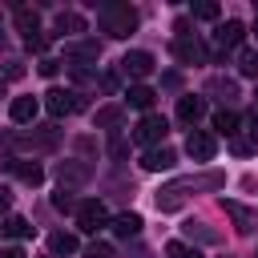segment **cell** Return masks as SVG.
<instances>
[{
    "label": "cell",
    "instance_id": "cell-1",
    "mask_svg": "<svg viewBox=\"0 0 258 258\" xmlns=\"http://www.w3.org/2000/svg\"><path fill=\"white\" fill-rule=\"evenodd\" d=\"M97 24H101V32H105V36H117V40H125V36L137 28V12H133L129 4H117V0H109V4H101V8H97Z\"/></svg>",
    "mask_w": 258,
    "mask_h": 258
},
{
    "label": "cell",
    "instance_id": "cell-2",
    "mask_svg": "<svg viewBox=\"0 0 258 258\" xmlns=\"http://www.w3.org/2000/svg\"><path fill=\"white\" fill-rule=\"evenodd\" d=\"M198 185H210V189H218V185H222V173L185 177V181H173V185H165V189L157 194V210H177V206H181V198H185V189H198Z\"/></svg>",
    "mask_w": 258,
    "mask_h": 258
},
{
    "label": "cell",
    "instance_id": "cell-3",
    "mask_svg": "<svg viewBox=\"0 0 258 258\" xmlns=\"http://www.w3.org/2000/svg\"><path fill=\"white\" fill-rule=\"evenodd\" d=\"M56 141H60L56 125H40V129H32V133H12V137H8V145H24V149H52Z\"/></svg>",
    "mask_w": 258,
    "mask_h": 258
},
{
    "label": "cell",
    "instance_id": "cell-4",
    "mask_svg": "<svg viewBox=\"0 0 258 258\" xmlns=\"http://www.w3.org/2000/svg\"><path fill=\"white\" fill-rule=\"evenodd\" d=\"M77 226L81 230H89V234H97V230H105L109 226V210H105V202H81L77 206Z\"/></svg>",
    "mask_w": 258,
    "mask_h": 258
},
{
    "label": "cell",
    "instance_id": "cell-5",
    "mask_svg": "<svg viewBox=\"0 0 258 258\" xmlns=\"http://www.w3.org/2000/svg\"><path fill=\"white\" fill-rule=\"evenodd\" d=\"M165 117H157V113H145L141 121H137V129H133V141L137 145H157L161 137H165Z\"/></svg>",
    "mask_w": 258,
    "mask_h": 258
},
{
    "label": "cell",
    "instance_id": "cell-6",
    "mask_svg": "<svg viewBox=\"0 0 258 258\" xmlns=\"http://www.w3.org/2000/svg\"><path fill=\"white\" fill-rule=\"evenodd\" d=\"M185 153H189L194 161H210V157L218 153L214 133H206V129H189V137H185Z\"/></svg>",
    "mask_w": 258,
    "mask_h": 258
},
{
    "label": "cell",
    "instance_id": "cell-7",
    "mask_svg": "<svg viewBox=\"0 0 258 258\" xmlns=\"http://www.w3.org/2000/svg\"><path fill=\"white\" fill-rule=\"evenodd\" d=\"M44 105H48L52 117H64V113H77L85 101H81L77 93H69V89H48V93H44Z\"/></svg>",
    "mask_w": 258,
    "mask_h": 258
},
{
    "label": "cell",
    "instance_id": "cell-8",
    "mask_svg": "<svg viewBox=\"0 0 258 258\" xmlns=\"http://www.w3.org/2000/svg\"><path fill=\"white\" fill-rule=\"evenodd\" d=\"M173 56H177L181 64H198V60H206V48H202L198 36L181 32V36H173Z\"/></svg>",
    "mask_w": 258,
    "mask_h": 258
},
{
    "label": "cell",
    "instance_id": "cell-9",
    "mask_svg": "<svg viewBox=\"0 0 258 258\" xmlns=\"http://www.w3.org/2000/svg\"><path fill=\"white\" fill-rule=\"evenodd\" d=\"M121 73H125V77H133V81H141V77H149V73H153V56H149V52H141V48L125 52V56H121Z\"/></svg>",
    "mask_w": 258,
    "mask_h": 258
},
{
    "label": "cell",
    "instance_id": "cell-10",
    "mask_svg": "<svg viewBox=\"0 0 258 258\" xmlns=\"http://www.w3.org/2000/svg\"><path fill=\"white\" fill-rule=\"evenodd\" d=\"M242 36H246V24H242V20H226V24L214 28V44H218L222 52H226V48H238Z\"/></svg>",
    "mask_w": 258,
    "mask_h": 258
},
{
    "label": "cell",
    "instance_id": "cell-11",
    "mask_svg": "<svg viewBox=\"0 0 258 258\" xmlns=\"http://www.w3.org/2000/svg\"><path fill=\"white\" fill-rule=\"evenodd\" d=\"M4 169H12L24 185H40V181H44V169H40L36 161H4Z\"/></svg>",
    "mask_w": 258,
    "mask_h": 258
},
{
    "label": "cell",
    "instance_id": "cell-12",
    "mask_svg": "<svg viewBox=\"0 0 258 258\" xmlns=\"http://www.w3.org/2000/svg\"><path fill=\"white\" fill-rule=\"evenodd\" d=\"M8 113H12L16 125H32V121H36V97H16V101L8 105Z\"/></svg>",
    "mask_w": 258,
    "mask_h": 258
},
{
    "label": "cell",
    "instance_id": "cell-13",
    "mask_svg": "<svg viewBox=\"0 0 258 258\" xmlns=\"http://www.w3.org/2000/svg\"><path fill=\"white\" fill-rule=\"evenodd\" d=\"M173 149H165V145H157V149H149L145 157H141V165L145 169H153V173H161V169H173Z\"/></svg>",
    "mask_w": 258,
    "mask_h": 258
},
{
    "label": "cell",
    "instance_id": "cell-14",
    "mask_svg": "<svg viewBox=\"0 0 258 258\" xmlns=\"http://www.w3.org/2000/svg\"><path fill=\"white\" fill-rule=\"evenodd\" d=\"M64 56L69 60H97L101 56V44L97 40H73V44H64Z\"/></svg>",
    "mask_w": 258,
    "mask_h": 258
},
{
    "label": "cell",
    "instance_id": "cell-15",
    "mask_svg": "<svg viewBox=\"0 0 258 258\" xmlns=\"http://www.w3.org/2000/svg\"><path fill=\"white\" fill-rule=\"evenodd\" d=\"M202 113H206V101H202V97H181V101H177V121H181V125H194Z\"/></svg>",
    "mask_w": 258,
    "mask_h": 258
},
{
    "label": "cell",
    "instance_id": "cell-16",
    "mask_svg": "<svg viewBox=\"0 0 258 258\" xmlns=\"http://www.w3.org/2000/svg\"><path fill=\"white\" fill-rule=\"evenodd\" d=\"M56 177H60V189H69V185H81V181L89 177V169L77 165V161H60V165H56Z\"/></svg>",
    "mask_w": 258,
    "mask_h": 258
},
{
    "label": "cell",
    "instance_id": "cell-17",
    "mask_svg": "<svg viewBox=\"0 0 258 258\" xmlns=\"http://www.w3.org/2000/svg\"><path fill=\"white\" fill-rule=\"evenodd\" d=\"M109 226H113V234H117V238H137V230H141V218L125 210V214H117Z\"/></svg>",
    "mask_w": 258,
    "mask_h": 258
},
{
    "label": "cell",
    "instance_id": "cell-18",
    "mask_svg": "<svg viewBox=\"0 0 258 258\" xmlns=\"http://www.w3.org/2000/svg\"><path fill=\"white\" fill-rule=\"evenodd\" d=\"M16 28L24 32V40L40 36V20H36V12H32V8H16Z\"/></svg>",
    "mask_w": 258,
    "mask_h": 258
},
{
    "label": "cell",
    "instance_id": "cell-19",
    "mask_svg": "<svg viewBox=\"0 0 258 258\" xmlns=\"http://www.w3.org/2000/svg\"><path fill=\"white\" fill-rule=\"evenodd\" d=\"M85 32V20L77 12H56V36H77Z\"/></svg>",
    "mask_w": 258,
    "mask_h": 258
},
{
    "label": "cell",
    "instance_id": "cell-20",
    "mask_svg": "<svg viewBox=\"0 0 258 258\" xmlns=\"http://www.w3.org/2000/svg\"><path fill=\"white\" fill-rule=\"evenodd\" d=\"M153 89L149 85H129V93H125V105H133V109H149L153 105Z\"/></svg>",
    "mask_w": 258,
    "mask_h": 258
},
{
    "label": "cell",
    "instance_id": "cell-21",
    "mask_svg": "<svg viewBox=\"0 0 258 258\" xmlns=\"http://www.w3.org/2000/svg\"><path fill=\"white\" fill-rule=\"evenodd\" d=\"M8 238H32V222L28 218H20V214H12V218H4V226H0Z\"/></svg>",
    "mask_w": 258,
    "mask_h": 258
},
{
    "label": "cell",
    "instance_id": "cell-22",
    "mask_svg": "<svg viewBox=\"0 0 258 258\" xmlns=\"http://www.w3.org/2000/svg\"><path fill=\"white\" fill-rule=\"evenodd\" d=\"M121 121H125V109H121V105H105V109H97V125H101V129H117Z\"/></svg>",
    "mask_w": 258,
    "mask_h": 258
},
{
    "label": "cell",
    "instance_id": "cell-23",
    "mask_svg": "<svg viewBox=\"0 0 258 258\" xmlns=\"http://www.w3.org/2000/svg\"><path fill=\"white\" fill-rule=\"evenodd\" d=\"M222 206H226V214L238 222V230H242V234H250V230H254V214H250V210H242L238 202H222Z\"/></svg>",
    "mask_w": 258,
    "mask_h": 258
},
{
    "label": "cell",
    "instance_id": "cell-24",
    "mask_svg": "<svg viewBox=\"0 0 258 258\" xmlns=\"http://www.w3.org/2000/svg\"><path fill=\"white\" fill-rule=\"evenodd\" d=\"M214 129H218V133H226V137H234V133H238V113L218 109V113H214Z\"/></svg>",
    "mask_w": 258,
    "mask_h": 258
},
{
    "label": "cell",
    "instance_id": "cell-25",
    "mask_svg": "<svg viewBox=\"0 0 258 258\" xmlns=\"http://www.w3.org/2000/svg\"><path fill=\"white\" fill-rule=\"evenodd\" d=\"M48 250H52V254H73V250H77V238L64 234V230H56V234H48Z\"/></svg>",
    "mask_w": 258,
    "mask_h": 258
},
{
    "label": "cell",
    "instance_id": "cell-26",
    "mask_svg": "<svg viewBox=\"0 0 258 258\" xmlns=\"http://www.w3.org/2000/svg\"><path fill=\"white\" fill-rule=\"evenodd\" d=\"M238 73L258 81V48H242V52H238Z\"/></svg>",
    "mask_w": 258,
    "mask_h": 258
},
{
    "label": "cell",
    "instance_id": "cell-27",
    "mask_svg": "<svg viewBox=\"0 0 258 258\" xmlns=\"http://www.w3.org/2000/svg\"><path fill=\"white\" fill-rule=\"evenodd\" d=\"M165 258H202L198 246H185V242H169L165 246Z\"/></svg>",
    "mask_w": 258,
    "mask_h": 258
},
{
    "label": "cell",
    "instance_id": "cell-28",
    "mask_svg": "<svg viewBox=\"0 0 258 258\" xmlns=\"http://www.w3.org/2000/svg\"><path fill=\"white\" fill-rule=\"evenodd\" d=\"M210 93H226V101H230V97L238 93V85H234V81H226V77H214V81H210Z\"/></svg>",
    "mask_w": 258,
    "mask_h": 258
},
{
    "label": "cell",
    "instance_id": "cell-29",
    "mask_svg": "<svg viewBox=\"0 0 258 258\" xmlns=\"http://www.w3.org/2000/svg\"><path fill=\"white\" fill-rule=\"evenodd\" d=\"M52 206H56V210H77V198H73V189H60V194L52 198Z\"/></svg>",
    "mask_w": 258,
    "mask_h": 258
},
{
    "label": "cell",
    "instance_id": "cell-30",
    "mask_svg": "<svg viewBox=\"0 0 258 258\" xmlns=\"http://www.w3.org/2000/svg\"><path fill=\"white\" fill-rule=\"evenodd\" d=\"M85 258H113V246H105V242H93V246H85Z\"/></svg>",
    "mask_w": 258,
    "mask_h": 258
},
{
    "label": "cell",
    "instance_id": "cell-31",
    "mask_svg": "<svg viewBox=\"0 0 258 258\" xmlns=\"http://www.w3.org/2000/svg\"><path fill=\"white\" fill-rule=\"evenodd\" d=\"M194 16H202V20H214V16H218V4H194Z\"/></svg>",
    "mask_w": 258,
    "mask_h": 258
},
{
    "label": "cell",
    "instance_id": "cell-32",
    "mask_svg": "<svg viewBox=\"0 0 258 258\" xmlns=\"http://www.w3.org/2000/svg\"><path fill=\"white\" fill-rule=\"evenodd\" d=\"M56 69H60V60H52V56L40 60V77H56Z\"/></svg>",
    "mask_w": 258,
    "mask_h": 258
},
{
    "label": "cell",
    "instance_id": "cell-33",
    "mask_svg": "<svg viewBox=\"0 0 258 258\" xmlns=\"http://www.w3.org/2000/svg\"><path fill=\"white\" fill-rule=\"evenodd\" d=\"M234 153H254V141H246V137H234Z\"/></svg>",
    "mask_w": 258,
    "mask_h": 258
},
{
    "label": "cell",
    "instance_id": "cell-34",
    "mask_svg": "<svg viewBox=\"0 0 258 258\" xmlns=\"http://www.w3.org/2000/svg\"><path fill=\"white\" fill-rule=\"evenodd\" d=\"M0 258H28V254H24L20 246H4V250H0Z\"/></svg>",
    "mask_w": 258,
    "mask_h": 258
},
{
    "label": "cell",
    "instance_id": "cell-35",
    "mask_svg": "<svg viewBox=\"0 0 258 258\" xmlns=\"http://www.w3.org/2000/svg\"><path fill=\"white\" fill-rule=\"evenodd\" d=\"M0 210H8V194L4 189H0Z\"/></svg>",
    "mask_w": 258,
    "mask_h": 258
},
{
    "label": "cell",
    "instance_id": "cell-36",
    "mask_svg": "<svg viewBox=\"0 0 258 258\" xmlns=\"http://www.w3.org/2000/svg\"><path fill=\"white\" fill-rule=\"evenodd\" d=\"M0 97H4V81H0Z\"/></svg>",
    "mask_w": 258,
    "mask_h": 258
},
{
    "label": "cell",
    "instance_id": "cell-37",
    "mask_svg": "<svg viewBox=\"0 0 258 258\" xmlns=\"http://www.w3.org/2000/svg\"><path fill=\"white\" fill-rule=\"evenodd\" d=\"M254 32H258V24H254Z\"/></svg>",
    "mask_w": 258,
    "mask_h": 258
}]
</instances>
